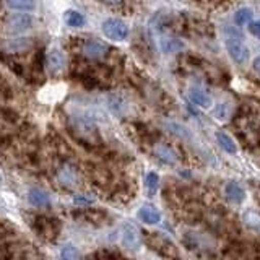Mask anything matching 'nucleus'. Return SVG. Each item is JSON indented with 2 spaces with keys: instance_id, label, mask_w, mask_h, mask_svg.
<instances>
[{
  "instance_id": "nucleus-16",
  "label": "nucleus",
  "mask_w": 260,
  "mask_h": 260,
  "mask_svg": "<svg viewBox=\"0 0 260 260\" xmlns=\"http://www.w3.org/2000/svg\"><path fill=\"white\" fill-rule=\"evenodd\" d=\"M252 16H254V13H252L250 8L242 7L234 13V21L238 26H246V24H249L252 21Z\"/></svg>"
},
{
  "instance_id": "nucleus-5",
  "label": "nucleus",
  "mask_w": 260,
  "mask_h": 260,
  "mask_svg": "<svg viewBox=\"0 0 260 260\" xmlns=\"http://www.w3.org/2000/svg\"><path fill=\"white\" fill-rule=\"evenodd\" d=\"M108 51H109L108 46H106L104 43H101V41H98V39H88V41H85L83 47H81L83 55L88 57V59H91V60H101L103 57H106Z\"/></svg>"
},
{
  "instance_id": "nucleus-6",
  "label": "nucleus",
  "mask_w": 260,
  "mask_h": 260,
  "mask_svg": "<svg viewBox=\"0 0 260 260\" xmlns=\"http://www.w3.org/2000/svg\"><path fill=\"white\" fill-rule=\"evenodd\" d=\"M47 67L51 70V73L57 75V73H62L67 67V59H65V54L60 49L52 47L47 54Z\"/></svg>"
},
{
  "instance_id": "nucleus-19",
  "label": "nucleus",
  "mask_w": 260,
  "mask_h": 260,
  "mask_svg": "<svg viewBox=\"0 0 260 260\" xmlns=\"http://www.w3.org/2000/svg\"><path fill=\"white\" fill-rule=\"evenodd\" d=\"M145 185H146V190H148L150 195L156 193L158 190V185H159V177L156 173H148L145 177Z\"/></svg>"
},
{
  "instance_id": "nucleus-18",
  "label": "nucleus",
  "mask_w": 260,
  "mask_h": 260,
  "mask_svg": "<svg viewBox=\"0 0 260 260\" xmlns=\"http://www.w3.org/2000/svg\"><path fill=\"white\" fill-rule=\"evenodd\" d=\"M31 41H28V38H18V39H12L8 43V49L12 52H24L26 49H29Z\"/></svg>"
},
{
  "instance_id": "nucleus-22",
  "label": "nucleus",
  "mask_w": 260,
  "mask_h": 260,
  "mask_svg": "<svg viewBox=\"0 0 260 260\" xmlns=\"http://www.w3.org/2000/svg\"><path fill=\"white\" fill-rule=\"evenodd\" d=\"M73 202H75L77 205H91V203H94V197H88V195H75Z\"/></svg>"
},
{
  "instance_id": "nucleus-4",
  "label": "nucleus",
  "mask_w": 260,
  "mask_h": 260,
  "mask_svg": "<svg viewBox=\"0 0 260 260\" xmlns=\"http://www.w3.org/2000/svg\"><path fill=\"white\" fill-rule=\"evenodd\" d=\"M57 181L60 182V185L73 189V187H77L80 184V174L72 165L65 162V165H62L57 169Z\"/></svg>"
},
{
  "instance_id": "nucleus-14",
  "label": "nucleus",
  "mask_w": 260,
  "mask_h": 260,
  "mask_svg": "<svg viewBox=\"0 0 260 260\" xmlns=\"http://www.w3.org/2000/svg\"><path fill=\"white\" fill-rule=\"evenodd\" d=\"M154 154L159 158V159H162V161H166V162H176L177 161V154L169 148V146H166V145H158L156 148H154Z\"/></svg>"
},
{
  "instance_id": "nucleus-13",
  "label": "nucleus",
  "mask_w": 260,
  "mask_h": 260,
  "mask_svg": "<svg viewBox=\"0 0 260 260\" xmlns=\"http://www.w3.org/2000/svg\"><path fill=\"white\" fill-rule=\"evenodd\" d=\"M7 4L12 10L32 12L38 5V0H7Z\"/></svg>"
},
{
  "instance_id": "nucleus-7",
  "label": "nucleus",
  "mask_w": 260,
  "mask_h": 260,
  "mask_svg": "<svg viewBox=\"0 0 260 260\" xmlns=\"http://www.w3.org/2000/svg\"><path fill=\"white\" fill-rule=\"evenodd\" d=\"M31 24H32V18L29 15H24V13H13L10 18H8V26L15 32L26 31L31 28Z\"/></svg>"
},
{
  "instance_id": "nucleus-9",
  "label": "nucleus",
  "mask_w": 260,
  "mask_h": 260,
  "mask_svg": "<svg viewBox=\"0 0 260 260\" xmlns=\"http://www.w3.org/2000/svg\"><path fill=\"white\" fill-rule=\"evenodd\" d=\"M138 218H140L142 221L146 224H158L161 221L159 211L154 207H150V205H145L138 210Z\"/></svg>"
},
{
  "instance_id": "nucleus-23",
  "label": "nucleus",
  "mask_w": 260,
  "mask_h": 260,
  "mask_svg": "<svg viewBox=\"0 0 260 260\" xmlns=\"http://www.w3.org/2000/svg\"><path fill=\"white\" fill-rule=\"evenodd\" d=\"M249 31L254 35L257 39H260V20H255V21H250L249 23Z\"/></svg>"
},
{
  "instance_id": "nucleus-15",
  "label": "nucleus",
  "mask_w": 260,
  "mask_h": 260,
  "mask_svg": "<svg viewBox=\"0 0 260 260\" xmlns=\"http://www.w3.org/2000/svg\"><path fill=\"white\" fill-rule=\"evenodd\" d=\"M65 23L72 28H81L85 24V16L77 10L65 12Z\"/></svg>"
},
{
  "instance_id": "nucleus-20",
  "label": "nucleus",
  "mask_w": 260,
  "mask_h": 260,
  "mask_svg": "<svg viewBox=\"0 0 260 260\" xmlns=\"http://www.w3.org/2000/svg\"><path fill=\"white\" fill-rule=\"evenodd\" d=\"M181 47H182V44L179 43V41H176V39H171V38H162L161 39V49L165 52H168V54L176 52L177 49H181Z\"/></svg>"
},
{
  "instance_id": "nucleus-3",
  "label": "nucleus",
  "mask_w": 260,
  "mask_h": 260,
  "mask_svg": "<svg viewBox=\"0 0 260 260\" xmlns=\"http://www.w3.org/2000/svg\"><path fill=\"white\" fill-rule=\"evenodd\" d=\"M122 244L128 250H138L142 246V236L134 223H125L122 226Z\"/></svg>"
},
{
  "instance_id": "nucleus-2",
  "label": "nucleus",
  "mask_w": 260,
  "mask_h": 260,
  "mask_svg": "<svg viewBox=\"0 0 260 260\" xmlns=\"http://www.w3.org/2000/svg\"><path fill=\"white\" fill-rule=\"evenodd\" d=\"M103 32L112 41H125L128 38V26L117 18H108L103 21Z\"/></svg>"
},
{
  "instance_id": "nucleus-26",
  "label": "nucleus",
  "mask_w": 260,
  "mask_h": 260,
  "mask_svg": "<svg viewBox=\"0 0 260 260\" xmlns=\"http://www.w3.org/2000/svg\"><path fill=\"white\" fill-rule=\"evenodd\" d=\"M168 2H171V0H168Z\"/></svg>"
},
{
  "instance_id": "nucleus-8",
  "label": "nucleus",
  "mask_w": 260,
  "mask_h": 260,
  "mask_svg": "<svg viewBox=\"0 0 260 260\" xmlns=\"http://www.w3.org/2000/svg\"><path fill=\"white\" fill-rule=\"evenodd\" d=\"M189 98L193 104L199 106V108H210L211 103H213L211 101V96L207 91H203V89L195 88V86L189 89Z\"/></svg>"
},
{
  "instance_id": "nucleus-1",
  "label": "nucleus",
  "mask_w": 260,
  "mask_h": 260,
  "mask_svg": "<svg viewBox=\"0 0 260 260\" xmlns=\"http://www.w3.org/2000/svg\"><path fill=\"white\" fill-rule=\"evenodd\" d=\"M226 49L228 54L231 55V59L238 65H244L249 60V47L244 43V38L238 29L226 28Z\"/></svg>"
},
{
  "instance_id": "nucleus-24",
  "label": "nucleus",
  "mask_w": 260,
  "mask_h": 260,
  "mask_svg": "<svg viewBox=\"0 0 260 260\" xmlns=\"http://www.w3.org/2000/svg\"><path fill=\"white\" fill-rule=\"evenodd\" d=\"M101 2L108 4V5H117V4H120V0H101Z\"/></svg>"
},
{
  "instance_id": "nucleus-12",
  "label": "nucleus",
  "mask_w": 260,
  "mask_h": 260,
  "mask_svg": "<svg viewBox=\"0 0 260 260\" xmlns=\"http://www.w3.org/2000/svg\"><path fill=\"white\" fill-rule=\"evenodd\" d=\"M216 140H218V145L221 146V148H223L226 153L234 154L236 151H238V146H236L234 140H233V138H231L230 135H228V134H224V132H218V134H216Z\"/></svg>"
},
{
  "instance_id": "nucleus-11",
  "label": "nucleus",
  "mask_w": 260,
  "mask_h": 260,
  "mask_svg": "<svg viewBox=\"0 0 260 260\" xmlns=\"http://www.w3.org/2000/svg\"><path fill=\"white\" fill-rule=\"evenodd\" d=\"M28 200H29L31 205L39 207V208H46V207L51 205V199H49V195L41 189H31L28 193Z\"/></svg>"
},
{
  "instance_id": "nucleus-10",
  "label": "nucleus",
  "mask_w": 260,
  "mask_h": 260,
  "mask_svg": "<svg viewBox=\"0 0 260 260\" xmlns=\"http://www.w3.org/2000/svg\"><path fill=\"white\" fill-rule=\"evenodd\" d=\"M224 195L226 199L233 202V203H241L244 200V197H246V192H244V189L236 182H228L224 185Z\"/></svg>"
},
{
  "instance_id": "nucleus-21",
  "label": "nucleus",
  "mask_w": 260,
  "mask_h": 260,
  "mask_svg": "<svg viewBox=\"0 0 260 260\" xmlns=\"http://www.w3.org/2000/svg\"><path fill=\"white\" fill-rule=\"evenodd\" d=\"M60 257L63 260H73V258H78L80 254H78V250L73 247V246H65L60 252Z\"/></svg>"
},
{
  "instance_id": "nucleus-17",
  "label": "nucleus",
  "mask_w": 260,
  "mask_h": 260,
  "mask_svg": "<svg viewBox=\"0 0 260 260\" xmlns=\"http://www.w3.org/2000/svg\"><path fill=\"white\" fill-rule=\"evenodd\" d=\"M231 112H233V104L228 103V101H223L216 106L215 109V117L218 120H228L231 117Z\"/></svg>"
},
{
  "instance_id": "nucleus-25",
  "label": "nucleus",
  "mask_w": 260,
  "mask_h": 260,
  "mask_svg": "<svg viewBox=\"0 0 260 260\" xmlns=\"http://www.w3.org/2000/svg\"><path fill=\"white\" fill-rule=\"evenodd\" d=\"M254 69H255L257 72H260V57H257V59L254 60Z\"/></svg>"
}]
</instances>
